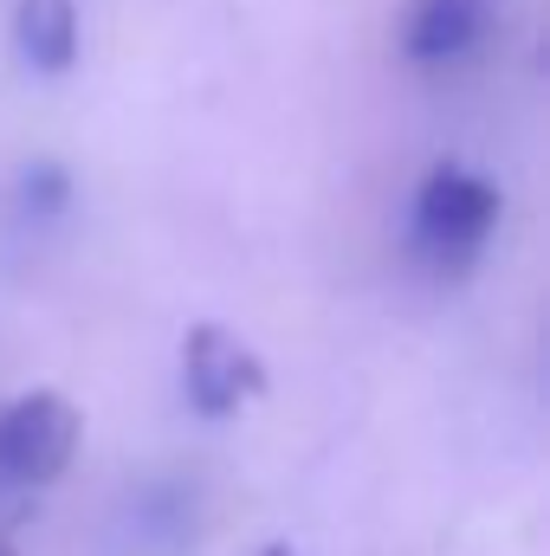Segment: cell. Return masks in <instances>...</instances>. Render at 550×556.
Returning <instances> with one entry per match:
<instances>
[{"label": "cell", "mask_w": 550, "mask_h": 556, "mask_svg": "<svg viewBox=\"0 0 550 556\" xmlns=\"http://www.w3.org/2000/svg\"><path fill=\"white\" fill-rule=\"evenodd\" d=\"M182 395H188L195 415L227 420L266 395V363L227 324H195L182 337Z\"/></svg>", "instance_id": "3"}, {"label": "cell", "mask_w": 550, "mask_h": 556, "mask_svg": "<svg viewBox=\"0 0 550 556\" xmlns=\"http://www.w3.org/2000/svg\"><path fill=\"white\" fill-rule=\"evenodd\" d=\"M13 46L46 78L72 72L78 65V7L72 0H13Z\"/></svg>", "instance_id": "5"}, {"label": "cell", "mask_w": 550, "mask_h": 556, "mask_svg": "<svg viewBox=\"0 0 550 556\" xmlns=\"http://www.w3.org/2000/svg\"><path fill=\"white\" fill-rule=\"evenodd\" d=\"M65 194H72V181H65L59 162H39V168H26V181H20V201H26L33 214H59Z\"/></svg>", "instance_id": "6"}, {"label": "cell", "mask_w": 550, "mask_h": 556, "mask_svg": "<svg viewBox=\"0 0 550 556\" xmlns=\"http://www.w3.org/2000/svg\"><path fill=\"white\" fill-rule=\"evenodd\" d=\"M499 207H505V201H499V188H492L479 168L440 162V168H427L421 188H414V207H409L414 247H421L440 273L473 266V260L486 253L492 227H499Z\"/></svg>", "instance_id": "1"}, {"label": "cell", "mask_w": 550, "mask_h": 556, "mask_svg": "<svg viewBox=\"0 0 550 556\" xmlns=\"http://www.w3.org/2000/svg\"><path fill=\"white\" fill-rule=\"evenodd\" d=\"M260 556H291V544H266V551H260Z\"/></svg>", "instance_id": "7"}, {"label": "cell", "mask_w": 550, "mask_h": 556, "mask_svg": "<svg viewBox=\"0 0 550 556\" xmlns=\"http://www.w3.org/2000/svg\"><path fill=\"white\" fill-rule=\"evenodd\" d=\"M492 0H414L402 20V52L414 65H453L479 46Z\"/></svg>", "instance_id": "4"}, {"label": "cell", "mask_w": 550, "mask_h": 556, "mask_svg": "<svg viewBox=\"0 0 550 556\" xmlns=\"http://www.w3.org/2000/svg\"><path fill=\"white\" fill-rule=\"evenodd\" d=\"M78 433H85V415L52 389L7 402L0 408V479L7 485H52L72 466Z\"/></svg>", "instance_id": "2"}, {"label": "cell", "mask_w": 550, "mask_h": 556, "mask_svg": "<svg viewBox=\"0 0 550 556\" xmlns=\"http://www.w3.org/2000/svg\"><path fill=\"white\" fill-rule=\"evenodd\" d=\"M0 556H13V538H7V525H0Z\"/></svg>", "instance_id": "8"}]
</instances>
